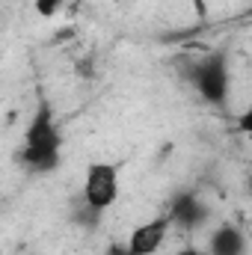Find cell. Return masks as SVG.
I'll use <instances>...</instances> for the list:
<instances>
[{"label":"cell","instance_id":"5b68a950","mask_svg":"<svg viewBox=\"0 0 252 255\" xmlns=\"http://www.w3.org/2000/svg\"><path fill=\"white\" fill-rule=\"evenodd\" d=\"M169 226H181V229H199L205 220H208V208H205V202L199 199V196H193V193H181V196H175L172 199V208H169Z\"/></svg>","mask_w":252,"mask_h":255},{"label":"cell","instance_id":"30bf717a","mask_svg":"<svg viewBox=\"0 0 252 255\" xmlns=\"http://www.w3.org/2000/svg\"><path fill=\"white\" fill-rule=\"evenodd\" d=\"M178 255H208V253H199V250H181Z\"/></svg>","mask_w":252,"mask_h":255},{"label":"cell","instance_id":"3957f363","mask_svg":"<svg viewBox=\"0 0 252 255\" xmlns=\"http://www.w3.org/2000/svg\"><path fill=\"white\" fill-rule=\"evenodd\" d=\"M89 208L95 211H107L116 205L119 199V169L113 163H89L86 166V178H83V196H80Z\"/></svg>","mask_w":252,"mask_h":255},{"label":"cell","instance_id":"6da1fadb","mask_svg":"<svg viewBox=\"0 0 252 255\" xmlns=\"http://www.w3.org/2000/svg\"><path fill=\"white\" fill-rule=\"evenodd\" d=\"M60 148H63V133L57 128L54 110L42 104L36 116L30 119V128L24 133V148H21V163L33 175L54 172L60 166Z\"/></svg>","mask_w":252,"mask_h":255},{"label":"cell","instance_id":"7a4b0ae2","mask_svg":"<svg viewBox=\"0 0 252 255\" xmlns=\"http://www.w3.org/2000/svg\"><path fill=\"white\" fill-rule=\"evenodd\" d=\"M184 77L193 83V89L208 101V104H226L229 98V65L226 54H208L202 60H193L184 68Z\"/></svg>","mask_w":252,"mask_h":255},{"label":"cell","instance_id":"9c48e42d","mask_svg":"<svg viewBox=\"0 0 252 255\" xmlns=\"http://www.w3.org/2000/svg\"><path fill=\"white\" fill-rule=\"evenodd\" d=\"M250 125H252V113H244L241 116V130H250Z\"/></svg>","mask_w":252,"mask_h":255},{"label":"cell","instance_id":"8992f818","mask_svg":"<svg viewBox=\"0 0 252 255\" xmlns=\"http://www.w3.org/2000/svg\"><path fill=\"white\" fill-rule=\"evenodd\" d=\"M208 255H247V235L232 223L214 229L208 238Z\"/></svg>","mask_w":252,"mask_h":255},{"label":"cell","instance_id":"ba28073f","mask_svg":"<svg viewBox=\"0 0 252 255\" xmlns=\"http://www.w3.org/2000/svg\"><path fill=\"white\" fill-rule=\"evenodd\" d=\"M107 255H130V253H127V247H125V244H110Z\"/></svg>","mask_w":252,"mask_h":255},{"label":"cell","instance_id":"52a82bcc","mask_svg":"<svg viewBox=\"0 0 252 255\" xmlns=\"http://www.w3.org/2000/svg\"><path fill=\"white\" fill-rule=\"evenodd\" d=\"M63 6H65V0H36V9H39V15H42V18L57 15Z\"/></svg>","mask_w":252,"mask_h":255},{"label":"cell","instance_id":"277c9868","mask_svg":"<svg viewBox=\"0 0 252 255\" xmlns=\"http://www.w3.org/2000/svg\"><path fill=\"white\" fill-rule=\"evenodd\" d=\"M169 235V217H154L142 226H136L127 238V253L130 255H154Z\"/></svg>","mask_w":252,"mask_h":255}]
</instances>
